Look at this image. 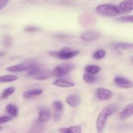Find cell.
Returning <instances> with one entry per match:
<instances>
[{
	"mask_svg": "<svg viewBox=\"0 0 133 133\" xmlns=\"http://www.w3.org/2000/svg\"><path fill=\"white\" fill-rule=\"evenodd\" d=\"M18 77L14 75H5L0 76V83H10L18 80Z\"/></svg>",
	"mask_w": 133,
	"mask_h": 133,
	"instance_id": "cell-23",
	"label": "cell"
},
{
	"mask_svg": "<svg viewBox=\"0 0 133 133\" xmlns=\"http://www.w3.org/2000/svg\"><path fill=\"white\" fill-rule=\"evenodd\" d=\"M51 76H53V71L50 70H43L41 69L40 71L33 77V78L38 81H44Z\"/></svg>",
	"mask_w": 133,
	"mask_h": 133,
	"instance_id": "cell-14",
	"label": "cell"
},
{
	"mask_svg": "<svg viewBox=\"0 0 133 133\" xmlns=\"http://www.w3.org/2000/svg\"><path fill=\"white\" fill-rule=\"evenodd\" d=\"M131 61H132V63H133V56H132V57H131Z\"/></svg>",
	"mask_w": 133,
	"mask_h": 133,
	"instance_id": "cell-32",
	"label": "cell"
},
{
	"mask_svg": "<svg viewBox=\"0 0 133 133\" xmlns=\"http://www.w3.org/2000/svg\"><path fill=\"white\" fill-rule=\"evenodd\" d=\"M106 55V52L105 50L103 49H99V50H97L95 51L93 54V57L96 60L102 59Z\"/></svg>",
	"mask_w": 133,
	"mask_h": 133,
	"instance_id": "cell-27",
	"label": "cell"
},
{
	"mask_svg": "<svg viewBox=\"0 0 133 133\" xmlns=\"http://www.w3.org/2000/svg\"><path fill=\"white\" fill-rule=\"evenodd\" d=\"M121 13H129L133 10V0H124L119 5Z\"/></svg>",
	"mask_w": 133,
	"mask_h": 133,
	"instance_id": "cell-11",
	"label": "cell"
},
{
	"mask_svg": "<svg viewBox=\"0 0 133 133\" xmlns=\"http://www.w3.org/2000/svg\"><path fill=\"white\" fill-rule=\"evenodd\" d=\"M51 118V112L48 109H42L39 111L38 119L43 122H46L49 121Z\"/></svg>",
	"mask_w": 133,
	"mask_h": 133,
	"instance_id": "cell-18",
	"label": "cell"
},
{
	"mask_svg": "<svg viewBox=\"0 0 133 133\" xmlns=\"http://www.w3.org/2000/svg\"><path fill=\"white\" fill-rule=\"evenodd\" d=\"M114 83L116 86L122 88H131L133 87V83L127 78L122 76H117L114 78Z\"/></svg>",
	"mask_w": 133,
	"mask_h": 133,
	"instance_id": "cell-6",
	"label": "cell"
},
{
	"mask_svg": "<svg viewBox=\"0 0 133 133\" xmlns=\"http://www.w3.org/2000/svg\"><path fill=\"white\" fill-rule=\"evenodd\" d=\"M79 53V51L72 50L68 48H64L60 51H51L48 52V54L54 58L58 59L66 60L74 58Z\"/></svg>",
	"mask_w": 133,
	"mask_h": 133,
	"instance_id": "cell-3",
	"label": "cell"
},
{
	"mask_svg": "<svg viewBox=\"0 0 133 133\" xmlns=\"http://www.w3.org/2000/svg\"><path fill=\"white\" fill-rule=\"evenodd\" d=\"M16 89L14 87H9L8 88L5 89V90L3 92L2 95H1V98L3 99H6L7 97H9V96H11L12 94L14 93Z\"/></svg>",
	"mask_w": 133,
	"mask_h": 133,
	"instance_id": "cell-25",
	"label": "cell"
},
{
	"mask_svg": "<svg viewBox=\"0 0 133 133\" xmlns=\"http://www.w3.org/2000/svg\"><path fill=\"white\" fill-rule=\"evenodd\" d=\"M118 107L116 104H110L105 107L98 115L96 120V129L101 133L103 131L106 125L107 118L114 114L118 110Z\"/></svg>",
	"mask_w": 133,
	"mask_h": 133,
	"instance_id": "cell-1",
	"label": "cell"
},
{
	"mask_svg": "<svg viewBox=\"0 0 133 133\" xmlns=\"http://www.w3.org/2000/svg\"><path fill=\"white\" fill-rule=\"evenodd\" d=\"M12 118L9 116H0V124L10 122Z\"/></svg>",
	"mask_w": 133,
	"mask_h": 133,
	"instance_id": "cell-30",
	"label": "cell"
},
{
	"mask_svg": "<svg viewBox=\"0 0 133 133\" xmlns=\"http://www.w3.org/2000/svg\"><path fill=\"white\" fill-rule=\"evenodd\" d=\"M31 62H25L22 63L10 66L6 68V70L8 71L13 73H19L22 71H27L31 65Z\"/></svg>",
	"mask_w": 133,
	"mask_h": 133,
	"instance_id": "cell-7",
	"label": "cell"
},
{
	"mask_svg": "<svg viewBox=\"0 0 133 133\" xmlns=\"http://www.w3.org/2000/svg\"><path fill=\"white\" fill-rule=\"evenodd\" d=\"M2 129H3V127L0 126V131H1V130H2Z\"/></svg>",
	"mask_w": 133,
	"mask_h": 133,
	"instance_id": "cell-33",
	"label": "cell"
},
{
	"mask_svg": "<svg viewBox=\"0 0 133 133\" xmlns=\"http://www.w3.org/2000/svg\"><path fill=\"white\" fill-rule=\"evenodd\" d=\"M59 133H81L82 129L80 126H71L70 127H61L58 130Z\"/></svg>",
	"mask_w": 133,
	"mask_h": 133,
	"instance_id": "cell-17",
	"label": "cell"
},
{
	"mask_svg": "<svg viewBox=\"0 0 133 133\" xmlns=\"http://www.w3.org/2000/svg\"><path fill=\"white\" fill-rule=\"evenodd\" d=\"M38 30V28L36 27H35V26H28V27H25L24 29V31L25 32H35V31H37Z\"/></svg>",
	"mask_w": 133,
	"mask_h": 133,
	"instance_id": "cell-29",
	"label": "cell"
},
{
	"mask_svg": "<svg viewBox=\"0 0 133 133\" xmlns=\"http://www.w3.org/2000/svg\"><path fill=\"white\" fill-rule=\"evenodd\" d=\"M66 102L68 104L69 106L72 108H75L77 107L80 103L81 98L76 94L69 95L66 98Z\"/></svg>",
	"mask_w": 133,
	"mask_h": 133,
	"instance_id": "cell-13",
	"label": "cell"
},
{
	"mask_svg": "<svg viewBox=\"0 0 133 133\" xmlns=\"http://www.w3.org/2000/svg\"><path fill=\"white\" fill-rule=\"evenodd\" d=\"M3 42L5 46H7V47L10 46V45H12V38H10V36H5V38L3 40Z\"/></svg>",
	"mask_w": 133,
	"mask_h": 133,
	"instance_id": "cell-28",
	"label": "cell"
},
{
	"mask_svg": "<svg viewBox=\"0 0 133 133\" xmlns=\"http://www.w3.org/2000/svg\"><path fill=\"white\" fill-rule=\"evenodd\" d=\"M44 123L38 118L29 129L28 133H44L45 131Z\"/></svg>",
	"mask_w": 133,
	"mask_h": 133,
	"instance_id": "cell-9",
	"label": "cell"
},
{
	"mask_svg": "<svg viewBox=\"0 0 133 133\" xmlns=\"http://www.w3.org/2000/svg\"><path fill=\"white\" fill-rule=\"evenodd\" d=\"M40 70H41V69H40L38 64H37L35 63V62H31V65H30L28 70L27 71V75L33 77L35 75H36V74L40 71Z\"/></svg>",
	"mask_w": 133,
	"mask_h": 133,
	"instance_id": "cell-20",
	"label": "cell"
},
{
	"mask_svg": "<svg viewBox=\"0 0 133 133\" xmlns=\"http://www.w3.org/2000/svg\"><path fill=\"white\" fill-rule=\"evenodd\" d=\"M96 95L98 99L101 101H107L112 97L113 93L110 90L100 87L96 89Z\"/></svg>",
	"mask_w": 133,
	"mask_h": 133,
	"instance_id": "cell-5",
	"label": "cell"
},
{
	"mask_svg": "<svg viewBox=\"0 0 133 133\" xmlns=\"http://www.w3.org/2000/svg\"><path fill=\"white\" fill-rule=\"evenodd\" d=\"M101 35L100 32L97 31H87L81 35L80 38L82 40L85 42H92L94 40H97L101 37Z\"/></svg>",
	"mask_w": 133,
	"mask_h": 133,
	"instance_id": "cell-8",
	"label": "cell"
},
{
	"mask_svg": "<svg viewBox=\"0 0 133 133\" xmlns=\"http://www.w3.org/2000/svg\"><path fill=\"white\" fill-rule=\"evenodd\" d=\"M9 0H0V10L3 9L8 4Z\"/></svg>",
	"mask_w": 133,
	"mask_h": 133,
	"instance_id": "cell-31",
	"label": "cell"
},
{
	"mask_svg": "<svg viewBox=\"0 0 133 133\" xmlns=\"http://www.w3.org/2000/svg\"><path fill=\"white\" fill-rule=\"evenodd\" d=\"M83 79L85 83L88 84H94L97 81L98 78L97 77L94 76V75H91V74H85L83 75Z\"/></svg>",
	"mask_w": 133,
	"mask_h": 133,
	"instance_id": "cell-24",
	"label": "cell"
},
{
	"mask_svg": "<svg viewBox=\"0 0 133 133\" xmlns=\"http://www.w3.org/2000/svg\"><path fill=\"white\" fill-rule=\"evenodd\" d=\"M118 22H125V23H133V15L123 16L119 17L116 18Z\"/></svg>",
	"mask_w": 133,
	"mask_h": 133,
	"instance_id": "cell-26",
	"label": "cell"
},
{
	"mask_svg": "<svg viewBox=\"0 0 133 133\" xmlns=\"http://www.w3.org/2000/svg\"><path fill=\"white\" fill-rule=\"evenodd\" d=\"M75 66L74 64L70 63H63L56 66L55 68L53 70V76L56 77H64L72 71Z\"/></svg>",
	"mask_w": 133,
	"mask_h": 133,
	"instance_id": "cell-4",
	"label": "cell"
},
{
	"mask_svg": "<svg viewBox=\"0 0 133 133\" xmlns=\"http://www.w3.org/2000/svg\"><path fill=\"white\" fill-rule=\"evenodd\" d=\"M5 110L6 112L11 117H16L18 115V107L16 106L15 105H13V104L9 103L6 106L5 108Z\"/></svg>",
	"mask_w": 133,
	"mask_h": 133,
	"instance_id": "cell-22",
	"label": "cell"
},
{
	"mask_svg": "<svg viewBox=\"0 0 133 133\" xmlns=\"http://www.w3.org/2000/svg\"><path fill=\"white\" fill-rule=\"evenodd\" d=\"M53 109H54V114H53V119L55 121H58L61 118L62 112L63 111L64 106L63 104L60 101H55L53 103Z\"/></svg>",
	"mask_w": 133,
	"mask_h": 133,
	"instance_id": "cell-10",
	"label": "cell"
},
{
	"mask_svg": "<svg viewBox=\"0 0 133 133\" xmlns=\"http://www.w3.org/2000/svg\"><path fill=\"white\" fill-rule=\"evenodd\" d=\"M53 84L61 88H70L75 86V84L73 82L62 79H58L55 81L53 83Z\"/></svg>",
	"mask_w": 133,
	"mask_h": 133,
	"instance_id": "cell-15",
	"label": "cell"
},
{
	"mask_svg": "<svg viewBox=\"0 0 133 133\" xmlns=\"http://www.w3.org/2000/svg\"><path fill=\"white\" fill-rule=\"evenodd\" d=\"M1 55H3V53H0V57H1Z\"/></svg>",
	"mask_w": 133,
	"mask_h": 133,
	"instance_id": "cell-34",
	"label": "cell"
},
{
	"mask_svg": "<svg viewBox=\"0 0 133 133\" xmlns=\"http://www.w3.org/2000/svg\"><path fill=\"white\" fill-rule=\"evenodd\" d=\"M133 116V103H130L127 105L124 109H123L120 113V119L122 120H125L128 118H131Z\"/></svg>",
	"mask_w": 133,
	"mask_h": 133,
	"instance_id": "cell-12",
	"label": "cell"
},
{
	"mask_svg": "<svg viewBox=\"0 0 133 133\" xmlns=\"http://www.w3.org/2000/svg\"><path fill=\"white\" fill-rule=\"evenodd\" d=\"M111 47L114 49H133V44L127 42H117L112 44Z\"/></svg>",
	"mask_w": 133,
	"mask_h": 133,
	"instance_id": "cell-19",
	"label": "cell"
},
{
	"mask_svg": "<svg viewBox=\"0 0 133 133\" xmlns=\"http://www.w3.org/2000/svg\"><path fill=\"white\" fill-rule=\"evenodd\" d=\"M96 11L101 15L114 17L121 14L119 6L114 4H102L96 7Z\"/></svg>",
	"mask_w": 133,
	"mask_h": 133,
	"instance_id": "cell-2",
	"label": "cell"
},
{
	"mask_svg": "<svg viewBox=\"0 0 133 133\" xmlns=\"http://www.w3.org/2000/svg\"><path fill=\"white\" fill-rule=\"evenodd\" d=\"M101 70V68L98 65H87L84 68V71L87 72V74H91V75H96L98 74Z\"/></svg>",
	"mask_w": 133,
	"mask_h": 133,
	"instance_id": "cell-21",
	"label": "cell"
},
{
	"mask_svg": "<svg viewBox=\"0 0 133 133\" xmlns=\"http://www.w3.org/2000/svg\"><path fill=\"white\" fill-rule=\"evenodd\" d=\"M43 90L42 89H30L25 91L23 94V96L24 98L30 99L35 97V96H40L42 94Z\"/></svg>",
	"mask_w": 133,
	"mask_h": 133,
	"instance_id": "cell-16",
	"label": "cell"
}]
</instances>
